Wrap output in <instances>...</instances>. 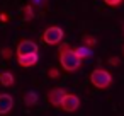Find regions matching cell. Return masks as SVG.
I'll return each mask as SVG.
<instances>
[{"label": "cell", "instance_id": "6da1fadb", "mask_svg": "<svg viewBox=\"0 0 124 116\" xmlns=\"http://www.w3.org/2000/svg\"><path fill=\"white\" fill-rule=\"evenodd\" d=\"M60 63H61L63 70H66V72H75V70L80 68L82 58H80V55L77 53V50H71V48H68L66 45H63V46L60 48Z\"/></svg>", "mask_w": 124, "mask_h": 116}, {"label": "cell", "instance_id": "7a4b0ae2", "mask_svg": "<svg viewBox=\"0 0 124 116\" xmlns=\"http://www.w3.org/2000/svg\"><path fill=\"white\" fill-rule=\"evenodd\" d=\"M90 82H92V85L93 87H97V89H107V87H110V84H112V75L107 72V70H104V68H95L92 73H90Z\"/></svg>", "mask_w": 124, "mask_h": 116}, {"label": "cell", "instance_id": "3957f363", "mask_svg": "<svg viewBox=\"0 0 124 116\" xmlns=\"http://www.w3.org/2000/svg\"><path fill=\"white\" fill-rule=\"evenodd\" d=\"M63 29L61 27H58V26H51V27H48L44 33H43V41L46 43V45H58L61 39H63Z\"/></svg>", "mask_w": 124, "mask_h": 116}, {"label": "cell", "instance_id": "277c9868", "mask_svg": "<svg viewBox=\"0 0 124 116\" xmlns=\"http://www.w3.org/2000/svg\"><path fill=\"white\" fill-rule=\"evenodd\" d=\"M38 50H39V46L34 41L24 39L17 45V56L21 58V56H27V55H38Z\"/></svg>", "mask_w": 124, "mask_h": 116}, {"label": "cell", "instance_id": "5b68a950", "mask_svg": "<svg viewBox=\"0 0 124 116\" xmlns=\"http://www.w3.org/2000/svg\"><path fill=\"white\" fill-rule=\"evenodd\" d=\"M66 94H68V92H66L65 89H53V90L48 92V101H49L51 106L61 107V102H63V99L66 97Z\"/></svg>", "mask_w": 124, "mask_h": 116}, {"label": "cell", "instance_id": "8992f818", "mask_svg": "<svg viewBox=\"0 0 124 116\" xmlns=\"http://www.w3.org/2000/svg\"><path fill=\"white\" fill-rule=\"evenodd\" d=\"M78 107H80V99H78V96H75V94H66V97H65L63 102H61V109L66 111V113H73V111H77Z\"/></svg>", "mask_w": 124, "mask_h": 116}, {"label": "cell", "instance_id": "52a82bcc", "mask_svg": "<svg viewBox=\"0 0 124 116\" xmlns=\"http://www.w3.org/2000/svg\"><path fill=\"white\" fill-rule=\"evenodd\" d=\"M14 107V97L10 94H0V116L9 114Z\"/></svg>", "mask_w": 124, "mask_h": 116}, {"label": "cell", "instance_id": "ba28073f", "mask_svg": "<svg viewBox=\"0 0 124 116\" xmlns=\"http://www.w3.org/2000/svg\"><path fill=\"white\" fill-rule=\"evenodd\" d=\"M38 55H27V56H21L17 62H19V65L21 67H32V65H36L38 63Z\"/></svg>", "mask_w": 124, "mask_h": 116}, {"label": "cell", "instance_id": "9c48e42d", "mask_svg": "<svg viewBox=\"0 0 124 116\" xmlns=\"http://www.w3.org/2000/svg\"><path fill=\"white\" fill-rule=\"evenodd\" d=\"M14 75H12V72H2L0 73V84L2 85H5V87H10L12 84H14Z\"/></svg>", "mask_w": 124, "mask_h": 116}, {"label": "cell", "instance_id": "30bf717a", "mask_svg": "<svg viewBox=\"0 0 124 116\" xmlns=\"http://www.w3.org/2000/svg\"><path fill=\"white\" fill-rule=\"evenodd\" d=\"M36 102H38V94L36 92L31 90V92H26L24 94V104L26 106H34Z\"/></svg>", "mask_w": 124, "mask_h": 116}, {"label": "cell", "instance_id": "8fae6325", "mask_svg": "<svg viewBox=\"0 0 124 116\" xmlns=\"http://www.w3.org/2000/svg\"><path fill=\"white\" fill-rule=\"evenodd\" d=\"M77 53L80 55V58L83 60L85 56H92V50L90 48H87V46H80V48H77Z\"/></svg>", "mask_w": 124, "mask_h": 116}, {"label": "cell", "instance_id": "7c38bea8", "mask_svg": "<svg viewBox=\"0 0 124 116\" xmlns=\"http://www.w3.org/2000/svg\"><path fill=\"white\" fill-rule=\"evenodd\" d=\"M32 17H34L32 5H26V9H24V19H26V21H32Z\"/></svg>", "mask_w": 124, "mask_h": 116}, {"label": "cell", "instance_id": "4fadbf2b", "mask_svg": "<svg viewBox=\"0 0 124 116\" xmlns=\"http://www.w3.org/2000/svg\"><path fill=\"white\" fill-rule=\"evenodd\" d=\"M95 43H97L95 38H92V36H83V46L92 48V46H95Z\"/></svg>", "mask_w": 124, "mask_h": 116}, {"label": "cell", "instance_id": "5bb4252c", "mask_svg": "<svg viewBox=\"0 0 124 116\" xmlns=\"http://www.w3.org/2000/svg\"><path fill=\"white\" fill-rule=\"evenodd\" d=\"M104 2H105L107 5H110V7H117V5L122 4V0H104Z\"/></svg>", "mask_w": 124, "mask_h": 116}, {"label": "cell", "instance_id": "9a60e30c", "mask_svg": "<svg viewBox=\"0 0 124 116\" xmlns=\"http://www.w3.org/2000/svg\"><path fill=\"white\" fill-rule=\"evenodd\" d=\"M0 55H2V58H5V60H7V58H10V56H12V51H10L9 48H4L2 51H0Z\"/></svg>", "mask_w": 124, "mask_h": 116}, {"label": "cell", "instance_id": "2e32d148", "mask_svg": "<svg viewBox=\"0 0 124 116\" xmlns=\"http://www.w3.org/2000/svg\"><path fill=\"white\" fill-rule=\"evenodd\" d=\"M48 75H49L51 79H58V77H60V72H58L56 68H49V70H48Z\"/></svg>", "mask_w": 124, "mask_h": 116}, {"label": "cell", "instance_id": "e0dca14e", "mask_svg": "<svg viewBox=\"0 0 124 116\" xmlns=\"http://www.w3.org/2000/svg\"><path fill=\"white\" fill-rule=\"evenodd\" d=\"M9 19H7V14L5 12H2V14H0V22H7Z\"/></svg>", "mask_w": 124, "mask_h": 116}, {"label": "cell", "instance_id": "ac0fdd59", "mask_svg": "<svg viewBox=\"0 0 124 116\" xmlns=\"http://www.w3.org/2000/svg\"><path fill=\"white\" fill-rule=\"evenodd\" d=\"M110 63H112V65H117V58H116V56H114V58H110Z\"/></svg>", "mask_w": 124, "mask_h": 116}]
</instances>
